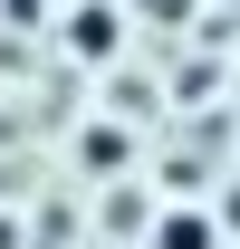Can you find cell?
Masks as SVG:
<instances>
[{
	"instance_id": "6da1fadb",
	"label": "cell",
	"mask_w": 240,
	"mask_h": 249,
	"mask_svg": "<svg viewBox=\"0 0 240 249\" xmlns=\"http://www.w3.org/2000/svg\"><path fill=\"white\" fill-rule=\"evenodd\" d=\"M67 48H77V58L87 67H106L125 48V19H116V0H87V10H77V19H67Z\"/></svg>"
},
{
	"instance_id": "7a4b0ae2",
	"label": "cell",
	"mask_w": 240,
	"mask_h": 249,
	"mask_svg": "<svg viewBox=\"0 0 240 249\" xmlns=\"http://www.w3.org/2000/svg\"><path fill=\"white\" fill-rule=\"evenodd\" d=\"M154 249H221V220L211 211H163L154 220Z\"/></svg>"
},
{
	"instance_id": "3957f363",
	"label": "cell",
	"mask_w": 240,
	"mask_h": 249,
	"mask_svg": "<svg viewBox=\"0 0 240 249\" xmlns=\"http://www.w3.org/2000/svg\"><path fill=\"white\" fill-rule=\"evenodd\" d=\"M77 154H87V163H96V173H116V163H125V154H135V144H125L116 124H87V144H77Z\"/></svg>"
},
{
	"instance_id": "277c9868",
	"label": "cell",
	"mask_w": 240,
	"mask_h": 249,
	"mask_svg": "<svg viewBox=\"0 0 240 249\" xmlns=\"http://www.w3.org/2000/svg\"><path fill=\"white\" fill-rule=\"evenodd\" d=\"M0 249H20V220H10V211H0Z\"/></svg>"
}]
</instances>
